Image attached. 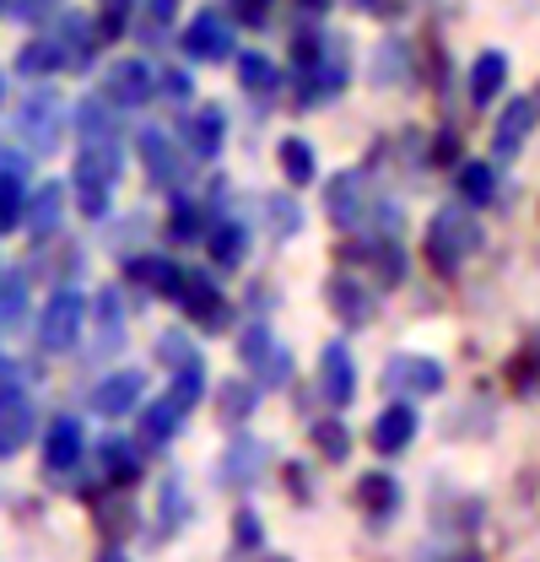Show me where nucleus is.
<instances>
[{
	"instance_id": "nucleus-26",
	"label": "nucleus",
	"mask_w": 540,
	"mask_h": 562,
	"mask_svg": "<svg viewBox=\"0 0 540 562\" xmlns=\"http://www.w3.org/2000/svg\"><path fill=\"white\" fill-rule=\"evenodd\" d=\"M190 412H179L168 395L162 401H140V449H162V443H173L179 438V427H184Z\"/></svg>"
},
{
	"instance_id": "nucleus-43",
	"label": "nucleus",
	"mask_w": 540,
	"mask_h": 562,
	"mask_svg": "<svg viewBox=\"0 0 540 562\" xmlns=\"http://www.w3.org/2000/svg\"><path fill=\"white\" fill-rule=\"evenodd\" d=\"M368 266L379 271V286H395V281L405 277V249L384 233V238H373V244H368Z\"/></svg>"
},
{
	"instance_id": "nucleus-44",
	"label": "nucleus",
	"mask_w": 540,
	"mask_h": 562,
	"mask_svg": "<svg viewBox=\"0 0 540 562\" xmlns=\"http://www.w3.org/2000/svg\"><path fill=\"white\" fill-rule=\"evenodd\" d=\"M27 222V195H22V179L0 173V227H22Z\"/></svg>"
},
{
	"instance_id": "nucleus-9",
	"label": "nucleus",
	"mask_w": 540,
	"mask_h": 562,
	"mask_svg": "<svg viewBox=\"0 0 540 562\" xmlns=\"http://www.w3.org/2000/svg\"><path fill=\"white\" fill-rule=\"evenodd\" d=\"M540 125V98H508L503 103V114H497V125H492V162H514L519 157V146L536 136Z\"/></svg>"
},
{
	"instance_id": "nucleus-49",
	"label": "nucleus",
	"mask_w": 540,
	"mask_h": 562,
	"mask_svg": "<svg viewBox=\"0 0 540 562\" xmlns=\"http://www.w3.org/2000/svg\"><path fill=\"white\" fill-rule=\"evenodd\" d=\"M255 373H260V384H270V390H281V384L292 379V351H286V347H275V351H270V362H260Z\"/></svg>"
},
{
	"instance_id": "nucleus-53",
	"label": "nucleus",
	"mask_w": 540,
	"mask_h": 562,
	"mask_svg": "<svg viewBox=\"0 0 540 562\" xmlns=\"http://www.w3.org/2000/svg\"><path fill=\"white\" fill-rule=\"evenodd\" d=\"M266 5L270 0H233V11H238L244 22H266Z\"/></svg>"
},
{
	"instance_id": "nucleus-21",
	"label": "nucleus",
	"mask_w": 540,
	"mask_h": 562,
	"mask_svg": "<svg viewBox=\"0 0 540 562\" xmlns=\"http://www.w3.org/2000/svg\"><path fill=\"white\" fill-rule=\"evenodd\" d=\"M184 146L201 162L222 157V146H227V114H222V103H201L195 114H184Z\"/></svg>"
},
{
	"instance_id": "nucleus-42",
	"label": "nucleus",
	"mask_w": 540,
	"mask_h": 562,
	"mask_svg": "<svg viewBox=\"0 0 540 562\" xmlns=\"http://www.w3.org/2000/svg\"><path fill=\"white\" fill-rule=\"evenodd\" d=\"M260 206H266L260 216H266V233H270V238H292V233L303 227V206H297L292 195H266Z\"/></svg>"
},
{
	"instance_id": "nucleus-2",
	"label": "nucleus",
	"mask_w": 540,
	"mask_h": 562,
	"mask_svg": "<svg viewBox=\"0 0 540 562\" xmlns=\"http://www.w3.org/2000/svg\"><path fill=\"white\" fill-rule=\"evenodd\" d=\"M120 173H125V157H120V146L114 140H81V157H76V206L81 216H109L114 206V184H120Z\"/></svg>"
},
{
	"instance_id": "nucleus-38",
	"label": "nucleus",
	"mask_w": 540,
	"mask_h": 562,
	"mask_svg": "<svg viewBox=\"0 0 540 562\" xmlns=\"http://www.w3.org/2000/svg\"><path fill=\"white\" fill-rule=\"evenodd\" d=\"M190 519V497H184V476H168L162 492H157V530L162 536H173L179 525Z\"/></svg>"
},
{
	"instance_id": "nucleus-35",
	"label": "nucleus",
	"mask_w": 540,
	"mask_h": 562,
	"mask_svg": "<svg viewBox=\"0 0 540 562\" xmlns=\"http://www.w3.org/2000/svg\"><path fill=\"white\" fill-rule=\"evenodd\" d=\"M49 33H55V44L66 49L70 60H87V49L98 44V33H92V16H87V11H66Z\"/></svg>"
},
{
	"instance_id": "nucleus-14",
	"label": "nucleus",
	"mask_w": 540,
	"mask_h": 562,
	"mask_svg": "<svg viewBox=\"0 0 540 562\" xmlns=\"http://www.w3.org/2000/svg\"><path fill=\"white\" fill-rule=\"evenodd\" d=\"M140 401H146V373L140 368H120V373L92 384V412L98 417H131V412H140Z\"/></svg>"
},
{
	"instance_id": "nucleus-25",
	"label": "nucleus",
	"mask_w": 540,
	"mask_h": 562,
	"mask_svg": "<svg viewBox=\"0 0 540 562\" xmlns=\"http://www.w3.org/2000/svg\"><path fill=\"white\" fill-rule=\"evenodd\" d=\"M66 66H70V55L55 44V33L27 38V44L16 49V60H11V70H16V76H27V81H49V76H60Z\"/></svg>"
},
{
	"instance_id": "nucleus-8",
	"label": "nucleus",
	"mask_w": 540,
	"mask_h": 562,
	"mask_svg": "<svg viewBox=\"0 0 540 562\" xmlns=\"http://www.w3.org/2000/svg\"><path fill=\"white\" fill-rule=\"evenodd\" d=\"M325 303H330V314H336L346 330H357V325H368L379 314V292L357 271H330L325 277Z\"/></svg>"
},
{
	"instance_id": "nucleus-31",
	"label": "nucleus",
	"mask_w": 540,
	"mask_h": 562,
	"mask_svg": "<svg viewBox=\"0 0 540 562\" xmlns=\"http://www.w3.org/2000/svg\"><path fill=\"white\" fill-rule=\"evenodd\" d=\"M244 255H249V227H244L238 216H227L222 227H211V266L238 271V266H244Z\"/></svg>"
},
{
	"instance_id": "nucleus-27",
	"label": "nucleus",
	"mask_w": 540,
	"mask_h": 562,
	"mask_svg": "<svg viewBox=\"0 0 540 562\" xmlns=\"http://www.w3.org/2000/svg\"><path fill=\"white\" fill-rule=\"evenodd\" d=\"M454 190H460L465 206H492V201H497V162L465 157V162L454 168Z\"/></svg>"
},
{
	"instance_id": "nucleus-36",
	"label": "nucleus",
	"mask_w": 540,
	"mask_h": 562,
	"mask_svg": "<svg viewBox=\"0 0 540 562\" xmlns=\"http://www.w3.org/2000/svg\"><path fill=\"white\" fill-rule=\"evenodd\" d=\"M205 395V362L201 357H190V362H179L173 368V384H168V401L179 406V412H195Z\"/></svg>"
},
{
	"instance_id": "nucleus-40",
	"label": "nucleus",
	"mask_w": 540,
	"mask_h": 562,
	"mask_svg": "<svg viewBox=\"0 0 540 562\" xmlns=\"http://www.w3.org/2000/svg\"><path fill=\"white\" fill-rule=\"evenodd\" d=\"M135 11H140V0H98V16H92V27H98V44H114V38H125V27H131Z\"/></svg>"
},
{
	"instance_id": "nucleus-30",
	"label": "nucleus",
	"mask_w": 540,
	"mask_h": 562,
	"mask_svg": "<svg viewBox=\"0 0 540 562\" xmlns=\"http://www.w3.org/2000/svg\"><path fill=\"white\" fill-rule=\"evenodd\" d=\"M179 260H168V255H135L131 266H125V277L140 286V292H157V297H173V286H179Z\"/></svg>"
},
{
	"instance_id": "nucleus-34",
	"label": "nucleus",
	"mask_w": 540,
	"mask_h": 562,
	"mask_svg": "<svg viewBox=\"0 0 540 562\" xmlns=\"http://www.w3.org/2000/svg\"><path fill=\"white\" fill-rule=\"evenodd\" d=\"M60 216H66V184H38V190L27 195V222H22V227L49 233V227H60Z\"/></svg>"
},
{
	"instance_id": "nucleus-45",
	"label": "nucleus",
	"mask_w": 540,
	"mask_h": 562,
	"mask_svg": "<svg viewBox=\"0 0 540 562\" xmlns=\"http://www.w3.org/2000/svg\"><path fill=\"white\" fill-rule=\"evenodd\" d=\"M281 347L275 336H270V325H249L244 336H238V357L249 362V368H260V362H270V351Z\"/></svg>"
},
{
	"instance_id": "nucleus-6",
	"label": "nucleus",
	"mask_w": 540,
	"mask_h": 562,
	"mask_svg": "<svg viewBox=\"0 0 540 562\" xmlns=\"http://www.w3.org/2000/svg\"><path fill=\"white\" fill-rule=\"evenodd\" d=\"M98 92L109 103H120V109H140V103L157 98V66L140 60V55H125V60H114V66L103 70V87Z\"/></svg>"
},
{
	"instance_id": "nucleus-47",
	"label": "nucleus",
	"mask_w": 540,
	"mask_h": 562,
	"mask_svg": "<svg viewBox=\"0 0 540 562\" xmlns=\"http://www.w3.org/2000/svg\"><path fill=\"white\" fill-rule=\"evenodd\" d=\"M233 541H238V552H260V547H266V530H260V514H255V508H238Z\"/></svg>"
},
{
	"instance_id": "nucleus-54",
	"label": "nucleus",
	"mask_w": 540,
	"mask_h": 562,
	"mask_svg": "<svg viewBox=\"0 0 540 562\" xmlns=\"http://www.w3.org/2000/svg\"><path fill=\"white\" fill-rule=\"evenodd\" d=\"M98 562H131V558H125L120 547H103V552H98Z\"/></svg>"
},
{
	"instance_id": "nucleus-33",
	"label": "nucleus",
	"mask_w": 540,
	"mask_h": 562,
	"mask_svg": "<svg viewBox=\"0 0 540 562\" xmlns=\"http://www.w3.org/2000/svg\"><path fill=\"white\" fill-rule=\"evenodd\" d=\"M238 81H244V92H255V98H266V92H281V66L270 60L266 49H244L238 55Z\"/></svg>"
},
{
	"instance_id": "nucleus-50",
	"label": "nucleus",
	"mask_w": 540,
	"mask_h": 562,
	"mask_svg": "<svg viewBox=\"0 0 540 562\" xmlns=\"http://www.w3.org/2000/svg\"><path fill=\"white\" fill-rule=\"evenodd\" d=\"M157 92L173 98V103H184V98L195 92V76H190V70H157Z\"/></svg>"
},
{
	"instance_id": "nucleus-52",
	"label": "nucleus",
	"mask_w": 540,
	"mask_h": 562,
	"mask_svg": "<svg viewBox=\"0 0 540 562\" xmlns=\"http://www.w3.org/2000/svg\"><path fill=\"white\" fill-rule=\"evenodd\" d=\"M454 157H460V140H454V136H438V140H432V162H438V168H443V162H449V168H460Z\"/></svg>"
},
{
	"instance_id": "nucleus-11",
	"label": "nucleus",
	"mask_w": 540,
	"mask_h": 562,
	"mask_svg": "<svg viewBox=\"0 0 540 562\" xmlns=\"http://www.w3.org/2000/svg\"><path fill=\"white\" fill-rule=\"evenodd\" d=\"M135 157H140V168H146V179H151L157 190H173L179 173H184V157H179L173 136H162L157 125H140V131H135Z\"/></svg>"
},
{
	"instance_id": "nucleus-15",
	"label": "nucleus",
	"mask_w": 540,
	"mask_h": 562,
	"mask_svg": "<svg viewBox=\"0 0 540 562\" xmlns=\"http://www.w3.org/2000/svg\"><path fill=\"white\" fill-rule=\"evenodd\" d=\"M87 319H92V347L98 357H114V351H125V303H120V292L114 286H98V297L87 303Z\"/></svg>"
},
{
	"instance_id": "nucleus-51",
	"label": "nucleus",
	"mask_w": 540,
	"mask_h": 562,
	"mask_svg": "<svg viewBox=\"0 0 540 562\" xmlns=\"http://www.w3.org/2000/svg\"><path fill=\"white\" fill-rule=\"evenodd\" d=\"M157 357H162L168 368H179V362H190V357H195V347H190V336H184V330H168V336L157 341Z\"/></svg>"
},
{
	"instance_id": "nucleus-46",
	"label": "nucleus",
	"mask_w": 540,
	"mask_h": 562,
	"mask_svg": "<svg viewBox=\"0 0 540 562\" xmlns=\"http://www.w3.org/2000/svg\"><path fill=\"white\" fill-rule=\"evenodd\" d=\"M514 390L519 395H540V336L514 357Z\"/></svg>"
},
{
	"instance_id": "nucleus-16",
	"label": "nucleus",
	"mask_w": 540,
	"mask_h": 562,
	"mask_svg": "<svg viewBox=\"0 0 540 562\" xmlns=\"http://www.w3.org/2000/svg\"><path fill=\"white\" fill-rule=\"evenodd\" d=\"M81 460H87V427L76 417H55L49 432H44V465H49V476H70Z\"/></svg>"
},
{
	"instance_id": "nucleus-5",
	"label": "nucleus",
	"mask_w": 540,
	"mask_h": 562,
	"mask_svg": "<svg viewBox=\"0 0 540 562\" xmlns=\"http://www.w3.org/2000/svg\"><path fill=\"white\" fill-rule=\"evenodd\" d=\"M373 195H368V179L357 173V168H346V173H336V179H325V216L336 222V227H368L373 222Z\"/></svg>"
},
{
	"instance_id": "nucleus-28",
	"label": "nucleus",
	"mask_w": 540,
	"mask_h": 562,
	"mask_svg": "<svg viewBox=\"0 0 540 562\" xmlns=\"http://www.w3.org/2000/svg\"><path fill=\"white\" fill-rule=\"evenodd\" d=\"M275 157H281V173H286L292 190H308V184L319 179V151H314L308 136H281Z\"/></svg>"
},
{
	"instance_id": "nucleus-55",
	"label": "nucleus",
	"mask_w": 540,
	"mask_h": 562,
	"mask_svg": "<svg viewBox=\"0 0 540 562\" xmlns=\"http://www.w3.org/2000/svg\"><path fill=\"white\" fill-rule=\"evenodd\" d=\"M443 562H481V552H449Z\"/></svg>"
},
{
	"instance_id": "nucleus-24",
	"label": "nucleus",
	"mask_w": 540,
	"mask_h": 562,
	"mask_svg": "<svg viewBox=\"0 0 540 562\" xmlns=\"http://www.w3.org/2000/svg\"><path fill=\"white\" fill-rule=\"evenodd\" d=\"M503 87H508V55L503 49H481L471 60V109L486 114L503 98Z\"/></svg>"
},
{
	"instance_id": "nucleus-17",
	"label": "nucleus",
	"mask_w": 540,
	"mask_h": 562,
	"mask_svg": "<svg viewBox=\"0 0 540 562\" xmlns=\"http://www.w3.org/2000/svg\"><path fill=\"white\" fill-rule=\"evenodd\" d=\"M173 303L184 308V319H201V325H222V286H216V277H205V271H179Z\"/></svg>"
},
{
	"instance_id": "nucleus-58",
	"label": "nucleus",
	"mask_w": 540,
	"mask_h": 562,
	"mask_svg": "<svg viewBox=\"0 0 540 562\" xmlns=\"http://www.w3.org/2000/svg\"><path fill=\"white\" fill-rule=\"evenodd\" d=\"M5 5H11V0H0V11H5Z\"/></svg>"
},
{
	"instance_id": "nucleus-48",
	"label": "nucleus",
	"mask_w": 540,
	"mask_h": 562,
	"mask_svg": "<svg viewBox=\"0 0 540 562\" xmlns=\"http://www.w3.org/2000/svg\"><path fill=\"white\" fill-rule=\"evenodd\" d=\"M27 314V286H22V277H0V319H22Z\"/></svg>"
},
{
	"instance_id": "nucleus-22",
	"label": "nucleus",
	"mask_w": 540,
	"mask_h": 562,
	"mask_svg": "<svg viewBox=\"0 0 540 562\" xmlns=\"http://www.w3.org/2000/svg\"><path fill=\"white\" fill-rule=\"evenodd\" d=\"M336 92H346V55H340V49H330L319 66L297 70V103H303V109H319V103H330Z\"/></svg>"
},
{
	"instance_id": "nucleus-1",
	"label": "nucleus",
	"mask_w": 540,
	"mask_h": 562,
	"mask_svg": "<svg viewBox=\"0 0 540 562\" xmlns=\"http://www.w3.org/2000/svg\"><path fill=\"white\" fill-rule=\"evenodd\" d=\"M421 249H427V260H432V271H438V277H460V266L481 249V216H475V206L460 201V206L432 211Z\"/></svg>"
},
{
	"instance_id": "nucleus-29",
	"label": "nucleus",
	"mask_w": 540,
	"mask_h": 562,
	"mask_svg": "<svg viewBox=\"0 0 540 562\" xmlns=\"http://www.w3.org/2000/svg\"><path fill=\"white\" fill-rule=\"evenodd\" d=\"M98 471H103V482L131 487L135 476H140V443H131V438H103L98 443Z\"/></svg>"
},
{
	"instance_id": "nucleus-7",
	"label": "nucleus",
	"mask_w": 540,
	"mask_h": 562,
	"mask_svg": "<svg viewBox=\"0 0 540 562\" xmlns=\"http://www.w3.org/2000/svg\"><path fill=\"white\" fill-rule=\"evenodd\" d=\"M179 49H184V60H227V55H233V22H227L216 5H201V11L184 22Z\"/></svg>"
},
{
	"instance_id": "nucleus-32",
	"label": "nucleus",
	"mask_w": 540,
	"mask_h": 562,
	"mask_svg": "<svg viewBox=\"0 0 540 562\" xmlns=\"http://www.w3.org/2000/svg\"><path fill=\"white\" fill-rule=\"evenodd\" d=\"M255 406H260V384H249V379H222V390H216V412L227 427H244V422L255 417Z\"/></svg>"
},
{
	"instance_id": "nucleus-20",
	"label": "nucleus",
	"mask_w": 540,
	"mask_h": 562,
	"mask_svg": "<svg viewBox=\"0 0 540 562\" xmlns=\"http://www.w3.org/2000/svg\"><path fill=\"white\" fill-rule=\"evenodd\" d=\"M33 438V401L16 379H0V454Z\"/></svg>"
},
{
	"instance_id": "nucleus-12",
	"label": "nucleus",
	"mask_w": 540,
	"mask_h": 562,
	"mask_svg": "<svg viewBox=\"0 0 540 562\" xmlns=\"http://www.w3.org/2000/svg\"><path fill=\"white\" fill-rule=\"evenodd\" d=\"M384 384L405 390V395H443V362L421 357V351H395L384 362Z\"/></svg>"
},
{
	"instance_id": "nucleus-41",
	"label": "nucleus",
	"mask_w": 540,
	"mask_h": 562,
	"mask_svg": "<svg viewBox=\"0 0 540 562\" xmlns=\"http://www.w3.org/2000/svg\"><path fill=\"white\" fill-rule=\"evenodd\" d=\"M373 81H379V87L410 81V49H405L401 38H384V44H379V60H373Z\"/></svg>"
},
{
	"instance_id": "nucleus-57",
	"label": "nucleus",
	"mask_w": 540,
	"mask_h": 562,
	"mask_svg": "<svg viewBox=\"0 0 540 562\" xmlns=\"http://www.w3.org/2000/svg\"><path fill=\"white\" fill-rule=\"evenodd\" d=\"M0 98H5V76H0Z\"/></svg>"
},
{
	"instance_id": "nucleus-19",
	"label": "nucleus",
	"mask_w": 540,
	"mask_h": 562,
	"mask_svg": "<svg viewBox=\"0 0 540 562\" xmlns=\"http://www.w3.org/2000/svg\"><path fill=\"white\" fill-rule=\"evenodd\" d=\"M357 508L373 519V525H390L395 514H401V503H405V492H401V482L390 476V471H362L357 476Z\"/></svg>"
},
{
	"instance_id": "nucleus-39",
	"label": "nucleus",
	"mask_w": 540,
	"mask_h": 562,
	"mask_svg": "<svg viewBox=\"0 0 540 562\" xmlns=\"http://www.w3.org/2000/svg\"><path fill=\"white\" fill-rule=\"evenodd\" d=\"M308 438H314V449H319L330 465H340V460L351 454V432H346V422H340V417L308 422Z\"/></svg>"
},
{
	"instance_id": "nucleus-3",
	"label": "nucleus",
	"mask_w": 540,
	"mask_h": 562,
	"mask_svg": "<svg viewBox=\"0 0 540 562\" xmlns=\"http://www.w3.org/2000/svg\"><path fill=\"white\" fill-rule=\"evenodd\" d=\"M11 125H16V140H22L33 157H55L60 140H66V131H70V109L60 103L55 87H38V92L22 98V109H16Z\"/></svg>"
},
{
	"instance_id": "nucleus-18",
	"label": "nucleus",
	"mask_w": 540,
	"mask_h": 562,
	"mask_svg": "<svg viewBox=\"0 0 540 562\" xmlns=\"http://www.w3.org/2000/svg\"><path fill=\"white\" fill-rule=\"evenodd\" d=\"M319 395H325L336 412L357 401V362H351L346 341H330V347L319 351Z\"/></svg>"
},
{
	"instance_id": "nucleus-13",
	"label": "nucleus",
	"mask_w": 540,
	"mask_h": 562,
	"mask_svg": "<svg viewBox=\"0 0 540 562\" xmlns=\"http://www.w3.org/2000/svg\"><path fill=\"white\" fill-rule=\"evenodd\" d=\"M416 432H421V417H416V406H410V401H390V406L379 412V422H373L368 443H373V454L395 460V454H405V449L416 443Z\"/></svg>"
},
{
	"instance_id": "nucleus-23",
	"label": "nucleus",
	"mask_w": 540,
	"mask_h": 562,
	"mask_svg": "<svg viewBox=\"0 0 540 562\" xmlns=\"http://www.w3.org/2000/svg\"><path fill=\"white\" fill-rule=\"evenodd\" d=\"M125 109L120 103H109L103 92H87L76 109H70V125H76V136L81 140H114L125 131V120H120Z\"/></svg>"
},
{
	"instance_id": "nucleus-10",
	"label": "nucleus",
	"mask_w": 540,
	"mask_h": 562,
	"mask_svg": "<svg viewBox=\"0 0 540 562\" xmlns=\"http://www.w3.org/2000/svg\"><path fill=\"white\" fill-rule=\"evenodd\" d=\"M266 465H270L266 443H260V438H249V432H238V438L222 449L216 482H222V487H233V492H244V487H255V482L266 476Z\"/></svg>"
},
{
	"instance_id": "nucleus-37",
	"label": "nucleus",
	"mask_w": 540,
	"mask_h": 562,
	"mask_svg": "<svg viewBox=\"0 0 540 562\" xmlns=\"http://www.w3.org/2000/svg\"><path fill=\"white\" fill-rule=\"evenodd\" d=\"M168 238H173V244H201L205 238V201L179 195L173 211H168Z\"/></svg>"
},
{
	"instance_id": "nucleus-56",
	"label": "nucleus",
	"mask_w": 540,
	"mask_h": 562,
	"mask_svg": "<svg viewBox=\"0 0 540 562\" xmlns=\"http://www.w3.org/2000/svg\"><path fill=\"white\" fill-rule=\"evenodd\" d=\"M357 5H362V11H373V5H379V0H357Z\"/></svg>"
},
{
	"instance_id": "nucleus-4",
	"label": "nucleus",
	"mask_w": 540,
	"mask_h": 562,
	"mask_svg": "<svg viewBox=\"0 0 540 562\" xmlns=\"http://www.w3.org/2000/svg\"><path fill=\"white\" fill-rule=\"evenodd\" d=\"M81 330H87V297H81L70 281H60V286L49 292L44 314H38V347L66 357V351L81 347Z\"/></svg>"
}]
</instances>
